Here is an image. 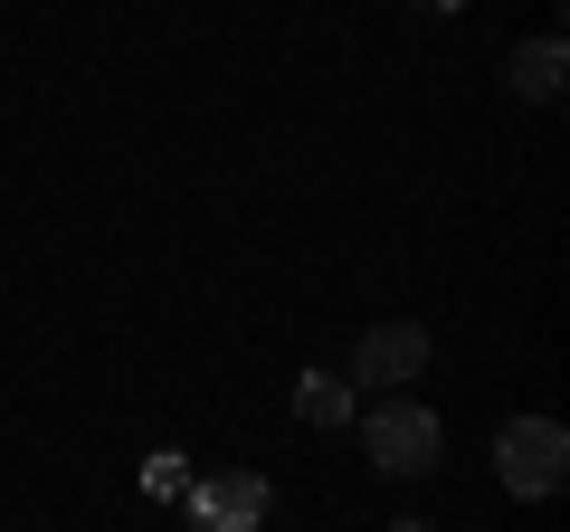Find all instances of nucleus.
I'll return each instance as SVG.
<instances>
[{
  "instance_id": "nucleus-6",
  "label": "nucleus",
  "mask_w": 570,
  "mask_h": 532,
  "mask_svg": "<svg viewBox=\"0 0 570 532\" xmlns=\"http://www.w3.org/2000/svg\"><path fill=\"white\" fill-rule=\"evenodd\" d=\"M295 418H305V428H352V381L305 371V381H295Z\"/></svg>"
},
{
  "instance_id": "nucleus-5",
  "label": "nucleus",
  "mask_w": 570,
  "mask_h": 532,
  "mask_svg": "<svg viewBox=\"0 0 570 532\" xmlns=\"http://www.w3.org/2000/svg\"><path fill=\"white\" fill-rule=\"evenodd\" d=\"M561 67H570V48L551 39V29H542V39H523V48H504V86H513V96H532V105L561 96Z\"/></svg>"
},
{
  "instance_id": "nucleus-1",
  "label": "nucleus",
  "mask_w": 570,
  "mask_h": 532,
  "mask_svg": "<svg viewBox=\"0 0 570 532\" xmlns=\"http://www.w3.org/2000/svg\"><path fill=\"white\" fill-rule=\"evenodd\" d=\"M494 475H504L513 504L561 494V475H570V428H561V418H513V428L494 437Z\"/></svg>"
},
{
  "instance_id": "nucleus-2",
  "label": "nucleus",
  "mask_w": 570,
  "mask_h": 532,
  "mask_svg": "<svg viewBox=\"0 0 570 532\" xmlns=\"http://www.w3.org/2000/svg\"><path fill=\"white\" fill-rule=\"evenodd\" d=\"M362 456L409 485V475H428L448 456V428H438V410H419V400H381V410L362 418Z\"/></svg>"
},
{
  "instance_id": "nucleus-8",
  "label": "nucleus",
  "mask_w": 570,
  "mask_h": 532,
  "mask_svg": "<svg viewBox=\"0 0 570 532\" xmlns=\"http://www.w3.org/2000/svg\"><path fill=\"white\" fill-rule=\"evenodd\" d=\"M390 532H438V523H390Z\"/></svg>"
},
{
  "instance_id": "nucleus-3",
  "label": "nucleus",
  "mask_w": 570,
  "mask_h": 532,
  "mask_svg": "<svg viewBox=\"0 0 570 532\" xmlns=\"http://www.w3.org/2000/svg\"><path fill=\"white\" fill-rule=\"evenodd\" d=\"M181 504H190V523H200V532H266L276 494H266V475L228 466V475H200V485H190Z\"/></svg>"
},
{
  "instance_id": "nucleus-7",
  "label": "nucleus",
  "mask_w": 570,
  "mask_h": 532,
  "mask_svg": "<svg viewBox=\"0 0 570 532\" xmlns=\"http://www.w3.org/2000/svg\"><path fill=\"white\" fill-rule=\"evenodd\" d=\"M142 485H153V504H181V494H190V466H181V456H153V466H142Z\"/></svg>"
},
{
  "instance_id": "nucleus-4",
  "label": "nucleus",
  "mask_w": 570,
  "mask_h": 532,
  "mask_svg": "<svg viewBox=\"0 0 570 532\" xmlns=\"http://www.w3.org/2000/svg\"><path fill=\"white\" fill-rule=\"evenodd\" d=\"M428 324H371L362 343H352V381L362 390H400V381H419L428 371Z\"/></svg>"
},
{
  "instance_id": "nucleus-9",
  "label": "nucleus",
  "mask_w": 570,
  "mask_h": 532,
  "mask_svg": "<svg viewBox=\"0 0 570 532\" xmlns=\"http://www.w3.org/2000/svg\"><path fill=\"white\" fill-rule=\"evenodd\" d=\"M438 10H448V0H438Z\"/></svg>"
}]
</instances>
